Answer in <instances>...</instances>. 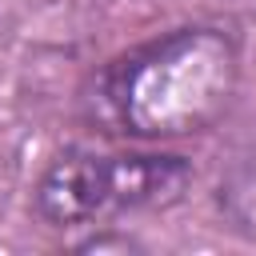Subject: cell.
<instances>
[{
  "mask_svg": "<svg viewBox=\"0 0 256 256\" xmlns=\"http://www.w3.org/2000/svg\"><path fill=\"white\" fill-rule=\"evenodd\" d=\"M240 84V52L224 28L192 24L148 40L96 76V116L132 140H176L212 128Z\"/></svg>",
  "mask_w": 256,
  "mask_h": 256,
  "instance_id": "cell-1",
  "label": "cell"
},
{
  "mask_svg": "<svg viewBox=\"0 0 256 256\" xmlns=\"http://www.w3.org/2000/svg\"><path fill=\"white\" fill-rule=\"evenodd\" d=\"M192 184V164L176 152H92L68 148L36 176L32 208L52 228L104 224L128 212L168 208Z\"/></svg>",
  "mask_w": 256,
  "mask_h": 256,
  "instance_id": "cell-2",
  "label": "cell"
},
{
  "mask_svg": "<svg viewBox=\"0 0 256 256\" xmlns=\"http://www.w3.org/2000/svg\"><path fill=\"white\" fill-rule=\"evenodd\" d=\"M220 204L228 208V216L236 220V228L256 236V156L236 164L228 184L220 188Z\"/></svg>",
  "mask_w": 256,
  "mask_h": 256,
  "instance_id": "cell-3",
  "label": "cell"
}]
</instances>
